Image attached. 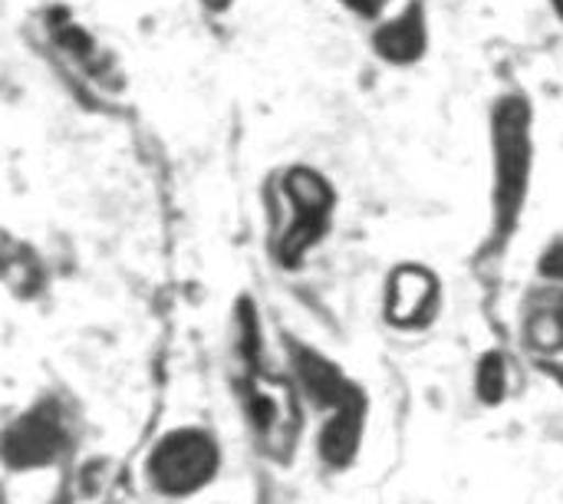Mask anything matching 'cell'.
I'll use <instances>...</instances> for the list:
<instances>
[{
    "label": "cell",
    "mask_w": 563,
    "mask_h": 504,
    "mask_svg": "<svg viewBox=\"0 0 563 504\" xmlns=\"http://www.w3.org/2000/svg\"><path fill=\"white\" fill-rule=\"evenodd\" d=\"M214 469H218V452H214L211 439L201 432H191V429L168 436L148 462L155 485L172 495L201 489L214 475Z\"/></svg>",
    "instance_id": "obj_1"
},
{
    "label": "cell",
    "mask_w": 563,
    "mask_h": 504,
    "mask_svg": "<svg viewBox=\"0 0 563 504\" xmlns=\"http://www.w3.org/2000/svg\"><path fill=\"white\" fill-rule=\"evenodd\" d=\"M66 449V419L56 403H40L23 419H16L3 439L0 456L10 469H40L59 459Z\"/></svg>",
    "instance_id": "obj_2"
},
{
    "label": "cell",
    "mask_w": 563,
    "mask_h": 504,
    "mask_svg": "<svg viewBox=\"0 0 563 504\" xmlns=\"http://www.w3.org/2000/svg\"><path fill=\"white\" fill-rule=\"evenodd\" d=\"M360 429H363V406L350 399L340 406V413L327 423V429L320 432V452L330 465H346L360 446Z\"/></svg>",
    "instance_id": "obj_3"
},
{
    "label": "cell",
    "mask_w": 563,
    "mask_h": 504,
    "mask_svg": "<svg viewBox=\"0 0 563 504\" xmlns=\"http://www.w3.org/2000/svg\"><path fill=\"white\" fill-rule=\"evenodd\" d=\"M300 383H303V390L320 403V406H333V403H346L350 399V390H346V383H343V376L330 366V363H323L320 357H313V353H300Z\"/></svg>",
    "instance_id": "obj_4"
},
{
    "label": "cell",
    "mask_w": 563,
    "mask_h": 504,
    "mask_svg": "<svg viewBox=\"0 0 563 504\" xmlns=\"http://www.w3.org/2000/svg\"><path fill=\"white\" fill-rule=\"evenodd\" d=\"M429 297H432V281L419 271H402L393 284V317L402 320V324H412L426 307H429Z\"/></svg>",
    "instance_id": "obj_5"
},
{
    "label": "cell",
    "mask_w": 563,
    "mask_h": 504,
    "mask_svg": "<svg viewBox=\"0 0 563 504\" xmlns=\"http://www.w3.org/2000/svg\"><path fill=\"white\" fill-rule=\"evenodd\" d=\"M531 343L544 347V350H554L563 343V294L551 297L534 317H531Z\"/></svg>",
    "instance_id": "obj_6"
},
{
    "label": "cell",
    "mask_w": 563,
    "mask_h": 504,
    "mask_svg": "<svg viewBox=\"0 0 563 504\" xmlns=\"http://www.w3.org/2000/svg\"><path fill=\"white\" fill-rule=\"evenodd\" d=\"M505 383H508V376H505L501 357H495V353L485 357L482 366H478V396H482L485 403H498L501 393H505Z\"/></svg>",
    "instance_id": "obj_7"
},
{
    "label": "cell",
    "mask_w": 563,
    "mask_h": 504,
    "mask_svg": "<svg viewBox=\"0 0 563 504\" xmlns=\"http://www.w3.org/2000/svg\"><path fill=\"white\" fill-rule=\"evenodd\" d=\"M544 274H551V277H563V248L561 251H554V254L548 258V264H544Z\"/></svg>",
    "instance_id": "obj_8"
},
{
    "label": "cell",
    "mask_w": 563,
    "mask_h": 504,
    "mask_svg": "<svg viewBox=\"0 0 563 504\" xmlns=\"http://www.w3.org/2000/svg\"><path fill=\"white\" fill-rule=\"evenodd\" d=\"M211 3V10H224L228 7V0H208Z\"/></svg>",
    "instance_id": "obj_9"
},
{
    "label": "cell",
    "mask_w": 563,
    "mask_h": 504,
    "mask_svg": "<svg viewBox=\"0 0 563 504\" xmlns=\"http://www.w3.org/2000/svg\"><path fill=\"white\" fill-rule=\"evenodd\" d=\"M554 3H558V10H563V0H554Z\"/></svg>",
    "instance_id": "obj_10"
}]
</instances>
